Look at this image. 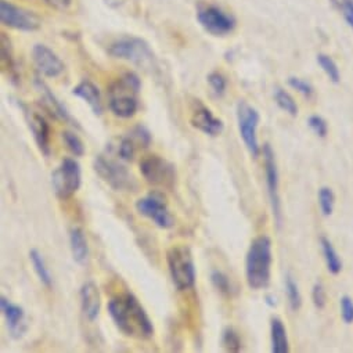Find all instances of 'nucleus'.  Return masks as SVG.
Masks as SVG:
<instances>
[{
  "instance_id": "nucleus-30",
  "label": "nucleus",
  "mask_w": 353,
  "mask_h": 353,
  "mask_svg": "<svg viewBox=\"0 0 353 353\" xmlns=\"http://www.w3.org/2000/svg\"><path fill=\"white\" fill-rule=\"evenodd\" d=\"M317 64L320 65V68L323 70V72L327 75V78L332 82V83H338L341 81V72L339 68L336 65V63L327 54H317Z\"/></svg>"
},
{
  "instance_id": "nucleus-34",
  "label": "nucleus",
  "mask_w": 353,
  "mask_h": 353,
  "mask_svg": "<svg viewBox=\"0 0 353 353\" xmlns=\"http://www.w3.org/2000/svg\"><path fill=\"white\" fill-rule=\"evenodd\" d=\"M211 283L212 285L223 295L230 296L233 294V285L228 274H225L221 270H212L211 272Z\"/></svg>"
},
{
  "instance_id": "nucleus-18",
  "label": "nucleus",
  "mask_w": 353,
  "mask_h": 353,
  "mask_svg": "<svg viewBox=\"0 0 353 353\" xmlns=\"http://www.w3.org/2000/svg\"><path fill=\"white\" fill-rule=\"evenodd\" d=\"M0 307L6 319L8 330L13 338H20L26 331V312L20 305L13 303L6 296H0Z\"/></svg>"
},
{
  "instance_id": "nucleus-13",
  "label": "nucleus",
  "mask_w": 353,
  "mask_h": 353,
  "mask_svg": "<svg viewBox=\"0 0 353 353\" xmlns=\"http://www.w3.org/2000/svg\"><path fill=\"white\" fill-rule=\"evenodd\" d=\"M197 20L200 26L212 37H226L233 32L236 21L233 17L223 13L219 8L210 6L200 10Z\"/></svg>"
},
{
  "instance_id": "nucleus-3",
  "label": "nucleus",
  "mask_w": 353,
  "mask_h": 353,
  "mask_svg": "<svg viewBox=\"0 0 353 353\" xmlns=\"http://www.w3.org/2000/svg\"><path fill=\"white\" fill-rule=\"evenodd\" d=\"M141 83L134 72H126L108 89V107L115 117L128 119L139 110V92Z\"/></svg>"
},
{
  "instance_id": "nucleus-10",
  "label": "nucleus",
  "mask_w": 353,
  "mask_h": 353,
  "mask_svg": "<svg viewBox=\"0 0 353 353\" xmlns=\"http://www.w3.org/2000/svg\"><path fill=\"white\" fill-rule=\"evenodd\" d=\"M259 121H261V115L255 107L250 105L247 101H240L237 104L239 132L248 152L254 158H258L259 154L262 152V148L258 140Z\"/></svg>"
},
{
  "instance_id": "nucleus-41",
  "label": "nucleus",
  "mask_w": 353,
  "mask_h": 353,
  "mask_svg": "<svg viewBox=\"0 0 353 353\" xmlns=\"http://www.w3.org/2000/svg\"><path fill=\"white\" fill-rule=\"evenodd\" d=\"M45 2L46 5L57 10H64L71 5V0H45Z\"/></svg>"
},
{
  "instance_id": "nucleus-38",
  "label": "nucleus",
  "mask_w": 353,
  "mask_h": 353,
  "mask_svg": "<svg viewBox=\"0 0 353 353\" xmlns=\"http://www.w3.org/2000/svg\"><path fill=\"white\" fill-rule=\"evenodd\" d=\"M207 79H208V83L211 85L212 90L215 92L216 96H223L225 94L226 88H228V81L222 74L211 72Z\"/></svg>"
},
{
  "instance_id": "nucleus-19",
  "label": "nucleus",
  "mask_w": 353,
  "mask_h": 353,
  "mask_svg": "<svg viewBox=\"0 0 353 353\" xmlns=\"http://www.w3.org/2000/svg\"><path fill=\"white\" fill-rule=\"evenodd\" d=\"M82 313L89 321L97 320L101 309V295L99 287L93 281H86L79 291Z\"/></svg>"
},
{
  "instance_id": "nucleus-7",
  "label": "nucleus",
  "mask_w": 353,
  "mask_h": 353,
  "mask_svg": "<svg viewBox=\"0 0 353 353\" xmlns=\"http://www.w3.org/2000/svg\"><path fill=\"white\" fill-rule=\"evenodd\" d=\"M82 185V169L77 159L64 158L52 173V186L59 200L71 199Z\"/></svg>"
},
{
  "instance_id": "nucleus-39",
  "label": "nucleus",
  "mask_w": 353,
  "mask_h": 353,
  "mask_svg": "<svg viewBox=\"0 0 353 353\" xmlns=\"http://www.w3.org/2000/svg\"><path fill=\"white\" fill-rule=\"evenodd\" d=\"M288 85H290L294 90H296L298 93H301L302 96H305V97H307V99H310V97L313 96V93H314L313 86H312L309 82H306V81H303V79H301V78H295V77L288 78Z\"/></svg>"
},
{
  "instance_id": "nucleus-37",
  "label": "nucleus",
  "mask_w": 353,
  "mask_h": 353,
  "mask_svg": "<svg viewBox=\"0 0 353 353\" xmlns=\"http://www.w3.org/2000/svg\"><path fill=\"white\" fill-rule=\"evenodd\" d=\"M332 3L339 9L345 21L353 30V0H332Z\"/></svg>"
},
{
  "instance_id": "nucleus-26",
  "label": "nucleus",
  "mask_w": 353,
  "mask_h": 353,
  "mask_svg": "<svg viewBox=\"0 0 353 353\" xmlns=\"http://www.w3.org/2000/svg\"><path fill=\"white\" fill-rule=\"evenodd\" d=\"M284 284H285V295H287L290 309L292 312L299 310L302 306V295H301V291H299V287H298L295 279L290 273L285 276Z\"/></svg>"
},
{
  "instance_id": "nucleus-12",
  "label": "nucleus",
  "mask_w": 353,
  "mask_h": 353,
  "mask_svg": "<svg viewBox=\"0 0 353 353\" xmlns=\"http://www.w3.org/2000/svg\"><path fill=\"white\" fill-rule=\"evenodd\" d=\"M0 20H2L5 26L19 31L31 32L37 31L41 27V21L34 13L17 8L13 3L8 2V0L0 2Z\"/></svg>"
},
{
  "instance_id": "nucleus-17",
  "label": "nucleus",
  "mask_w": 353,
  "mask_h": 353,
  "mask_svg": "<svg viewBox=\"0 0 353 353\" xmlns=\"http://www.w3.org/2000/svg\"><path fill=\"white\" fill-rule=\"evenodd\" d=\"M35 86L41 94V100L42 104L45 105V108L56 118L72 125V126H79L77 123V121L71 117V114L68 112V110L65 108V105L53 94V92L49 89V86L39 78L35 79Z\"/></svg>"
},
{
  "instance_id": "nucleus-24",
  "label": "nucleus",
  "mask_w": 353,
  "mask_h": 353,
  "mask_svg": "<svg viewBox=\"0 0 353 353\" xmlns=\"http://www.w3.org/2000/svg\"><path fill=\"white\" fill-rule=\"evenodd\" d=\"M30 259L32 262L34 270H35L37 276L39 277L41 283L45 287L50 288L53 285V279H52V274H50V272H49V269L46 266V262H45V259L42 256V254L37 248H34V250L30 251Z\"/></svg>"
},
{
  "instance_id": "nucleus-35",
  "label": "nucleus",
  "mask_w": 353,
  "mask_h": 353,
  "mask_svg": "<svg viewBox=\"0 0 353 353\" xmlns=\"http://www.w3.org/2000/svg\"><path fill=\"white\" fill-rule=\"evenodd\" d=\"M307 126L320 139H324L328 134V123L320 115H310L307 118Z\"/></svg>"
},
{
  "instance_id": "nucleus-15",
  "label": "nucleus",
  "mask_w": 353,
  "mask_h": 353,
  "mask_svg": "<svg viewBox=\"0 0 353 353\" xmlns=\"http://www.w3.org/2000/svg\"><path fill=\"white\" fill-rule=\"evenodd\" d=\"M23 110L26 112L30 130L32 132V136L35 139V143L39 151L45 157H49L50 155V125L48 123L43 115L30 111L26 105H23Z\"/></svg>"
},
{
  "instance_id": "nucleus-23",
  "label": "nucleus",
  "mask_w": 353,
  "mask_h": 353,
  "mask_svg": "<svg viewBox=\"0 0 353 353\" xmlns=\"http://www.w3.org/2000/svg\"><path fill=\"white\" fill-rule=\"evenodd\" d=\"M320 248H321V254H323L327 270L334 276L339 274L342 270V261H341V256L338 255L336 250L334 248L332 243L330 241V239L321 236L320 237Z\"/></svg>"
},
{
  "instance_id": "nucleus-11",
  "label": "nucleus",
  "mask_w": 353,
  "mask_h": 353,
  "mask_svg": "<svg viewBox=\"0 0 353 353\" xmlns=\"http://www.w3.org/2000/svg\"><path fill=\"white\" fill-rule=\"evenodd\" d=\"M263 155V165H265V178H266V188L268 196L272 207V214L277 228H281L283 223V212H281V199H280V181H279V169L276 163V155L270 144H265L262 148Z\"/></svg>"
},
{
  "instance_id": "nucleus-6",
  "label": "nucleus",
  "mask_w": 353,
  "mask_h": 353,
  "mask_svg": "<svg viewBox=\"0 0 353 353\" xmlns=\"http://www.w3.org/2000/svg\"><path fill=\"white\" fill-rule=\"evenodd\" d=\"M93 169L104 183L117 192H132L137 188L128 168L110 157L97 155L93 162Z\"/></svg>"
},
{
  "instance_id": "nucleus-40",
  "label": "nucleus",
  "mask_w": 353,
  "mask_h": 353,
  "mask_svg": "<svg viewBox=\"0 0 353 353\" xmlns=\"http://www.w3.org/2000/svg\"><path fill=\"white\" fill-rule=\"evenodd\" d=\"M312 302L317 309H324L327 303V294L321 283H316L312 288Z\"/></svg>"
},
{
  "instance_id": "nucleus-32",
  "label": "nucleus",
  "mask_w": 353,
  "mask_h": 353,
  "mask_svg": "<svg viewBox=\"0 0 353 353\" xmlns=\"http://www.w3.org/2000/svg\"><path fill=\"white\" fill-rule=\"evenodd\" d=\"M128 134L130 136V139L133 140V143L136 144V147L139 150L148 148L151 144V140H152L150 130L143 125H136Z\"/></svg>"
},
{
  "instance_id": "nucleus-8",
  "label": "nucleus",
  "mask_w": 353,
  "mask_h": 353,
  "mask_svg": "<svg viewBox=\"0 0 353 353\" xmlns=\"http://www.w3.org/2000/svg\"><path fill=\"white\" fill-rule=\"evenodd\" d=\"M140 173L151 186L172 190L176 182L174 165L159 155H148L143 158L140 161Z\"/></svg>"
},
{
  "instance_id": "nucleus-16",
  "label": "nucleus",
  "mask_w": 353,
  "mask_h": 353,
  "mask_svg": "<svg viewBox=\"0 0 353 353\" xmlns=\"http://www.w3.org/2000/svg\"><path fill=\"white\" fill-rule=\"evenodd\" d=\"M190 123L194 129H197L211 137L219 136L225 129L223 121L216 118L210 108H207L205 105H201V104H199V107L193 111Z\"/></svg>"
},
{
  "instance_id": "nucleus-43",
  "label": "nucleus",
  "mask_w": 353,
  "mask_h": 353,
  "mask_svg": "<svg viewBox=\"0 0 353 353\" xmlns=\"http://www.w3.org/2000/svg\"><path fill=\"white\" fill-rule=\"evenodd\" d=\"M266 303L270 306V307H274L276 306V298L273 295H266Z\"/></svg>"
},
{
  "instance_id": "nucleus-5",
  "label": "nucleus",
  "mask_w": 353,
  "mask_h": 353,
  "mask_svg": "<svg viewBox=\"0 0 353 353\" xmlns=\"http://www.w3.org/2000/svg\"><path fill=\"white\" fill-rule=\"evenodd\" d=\"M107 52L114 59L129 61L141 68H152L155 63V56L148 43L134 37H125L112 42Z\"/></svg>"
},
{
  "instance_id": "nucleus-27",
  "label": "nucleus",
  "mask_w": 353,
  "mask_h": 353,
  "mask_svg": "<svg viewBox=\"0 0 353 353\" xmlns=\"http://www.w3.org/2000/svg\"><path fill=\"white\" fill-rule=\"evenodd\" d=\"M2 64H3V70L8 71V77L10 78V81H17L19 75H17L16 64L12 54V45L5 34L2 35Z\"/></svg>"
},
{
  "instance_id": "nucleus-25",
  "label": "nucleus",
  "mask_w": 353,
  "mask_h": 353,
  "mask_svg": "<svg viewBox=\"0 0 353 353\" xmlns=\"http://www.w3.org/2000/svg\"><path fill=\"white\" fill-rule=\"evenodd\" d=\"M273 97L280 110H283L284 112H287L291 117L298 115V104H296L295 99L288 92H285L281 88H276Z\"/></svg>"
},
{
  "instance_id": "nucleus-31",
  "label": "nucleus",
  "mask_w": 353,
  "mask_h": 353,
  "mask_svg": "<svg viewBox=\"0 0 353 353\" xmlns=\"http://www.w3.org/2000/svg\"><path fill=\"white\" fill-rule=\"evenodd\" d=\"M137 150H139V148L136 147V144L133 143V140L130 139L129 134H126V136H123V137H121V139L118 140L117 154H118L119 159L126 161V162L133 161V158H134Z\"/></svg>"
},
{
  "instance_id": "nucleus-4",
  "label": "nucleus",
  "mask_w": 353,
  "mask_h": 353,
  "mask_svg": "<svg viewBox=\"0 0 353 353\" xmlns=\"http://www.w3.org/2000/svg\"><path fill=\"white\" fill-rule=\"evenodd\" d=\"M168 269L173 285L178 291H188L196 285V263L188 245H174L166 252Z\"/></svg>"
},
{
  "instance_id": "nucleus-2",
  "label": "nucleus",
  "mask_w": 353,
  "mask_h": 353,
  "mask_svg": "<svg viewBox=\"0 0 353 353\" xmlns=\"http://www.w3.org/2000/svg\"><path fill=\"white\" fill-rule=\"evenodd\" d=\"M272 240L268 236L255 237L245 256V279L250 288L265 290L272 279Z\"/></svg>"
},
{
  "instance_id": "nucleus-28",
  "label": "nucleus",
  "mask_w": 353,
  "mask_h": 353,
  "mask_svg": "<svg viewBox=\"0 0 353 353\" xmlns=\"http://www.w3.org/2000/svg\"><path fill=\"white\" fill-rule=\"evenodd\" d=\"M221 343H222V346H223L225 350L233 352V353L240 352L241 347H243V342H241L240 334H239L233 327H226V328L222 331Z\"/></svg>"
},
{
  "instance_id": "nucleus-42",
  "label": "nucleus",
  "mask_w": 353,
  "mask_h": 353,
  "mask_svg": "<svg viewBox=\"0 0 353 353\" xmlns=\"http://www.w3.org/2000/svg\"><path fill=\"white\" fill-rule=\"evenodd\" d=\"M104 2H105L107 6H110L112 9H117V8H119L125 2V0H104Z\"/></svg>"
},
{
  "instance_id": "nucleus-22",
  "label": "nucleus",
  "mask_w": 353,
  "mask_h": 353,
  "mask_svg": "<svg viewBox=\"0 0 353 353\" xmlns=\"http://www.w3.org/2000/svg\"><path fill=\"white\" fill-rule=\"evenodd\" d=\"M70 248L72 254V259L78 265H83L89 256V245L86 236L81 228H74L70 232Z\"/></svg>"
},
{
  "instance_id": "nucleus-14",
  "label": "nucleus",
  "mask_w": 353,
  "mask_h": 353,
  "mask_svg": "<svg viewBox=\"0 0 353 353\" xmlns=\"http://www.w3.org/2000/svg\"><path fill=\"white\" fill-rule=\"evenodd\" d=\"M32 60L38 72L46 78H57L64 71V64L60 57L45 45L34 46Z\"/></svg>"
},
{
  "instance_id": "nucleus-21",
  "label": "nucleus",
  "mask_w": 353,
  "mask_h": 353,
  "mask_svg": "<svg viewBox=\"0 0 353 353\" xmlns=\"http://www.w3.org/2000/svg\"><path fill=\"white\" fill-rule=\"evenodd\" d=\"M270 342L273 353H288L290 342L287 328L280 317H272L270 320Z\"/></svg>"
},
{
  "instance_id": "nucleus-9",
  "label": "nucleus",
  "mask_w": 353,
  "mask_h": 353,
  "mask_svg": "<svg viewBox=\"0 0 353 353\" xmlns=\"http://www.w3.org/2000/svg\"><path fill=\"white\" fill-rule=\"evenodd\" d=\"M134 207L141 216L152 221L159 229H170L174 226V218L168 208V200L162 192H150L147 196L139 199Z\"/></svg>"
},
{
  "instance_id": "nucleus-29",
  "label": "nucleus",
  "mask_w": 353,
  "mask_h": 353,
  "mask_svg": "<svg viewBox=\"0 0 353 353\" xmlns=\"http://www.w3.org/2000/svg\"><path fill=\"white\" fill-rule=\"evenodd\" d=\"M317 201H319V208L323 216L332 215L334 205H335V194L330 188L323 186L319 189Z\"/></svg>"
},
{
  "instance_id": "nucleus-20",
  "label": "nucleus",
  "mask_w": 353,
  "mask_h": 353,
  "mask_svg": "<svg viewBox=\"0 0 353 353\" xmlns=\"http://www.w3.org/2000/svg\"><path fill=\"white\" fill-rule=\"evenodd\" d=\"M72 94L82 99L90 107V110L93 111L94 115L100 117L103 114L104 107H103L101 94H100L99 88L93 82L86 81V79L82 81L79 85H77L72 89Z\"/></svg>"
},
{
  "instance_id": "nucleus-33",
  "label": "nucleus",
  "mask_w": 353,
  "mask_h": 353,
  "mask_svg": "<svg viewBox=\"0 0 353 353\" xmlns=\"http://www.w3.org/2000/svg\"><path fill=\"white\" fill-rule=\"evenodd\" d=\"M61 137H63V141L64 144L67 145V148L75 155V157H83L85 155V144L83 141L81 140V137L74 133V132H70V130H64L61 133Z\"/></svg>"
},
{
  "instance_id": "nucleus-1",
  "label": "nucleus",
  "mask_w": 353,
  "mask_h": 353,
  "mask_svg": "<svg viewBox=\"0 0 353 353\" xmlns=\"http://www.w3.org/2000/svg\"><path fill=\"white\" fill-rule=\"evenodd\" d=\"M107 310L115 327L126 336L148 339L154 335V325L140 301L132 292L114 296Z\"/></svg>"
},
{
  "instance_id": "nucleus-36",
  "label": "nucleus",
  "mask_w": 353,
  "mask_h": 353,
  "mask_svg": "<svg viewBox=\"0 0 353 353\" xmlns=\"http://www.w3.org/2000/svg\"><path fill=\"white\" fill-rule=\"evenodd\" d=\"M339 313L345 324L353 323V299L349 295H343L339 299Z\"/></svg>"
}]
</instances>
